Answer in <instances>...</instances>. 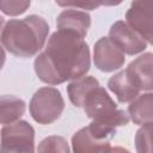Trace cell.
Wrapping results in <instances>:
<instances>
[{
	"mask_svg": "<svg viewBox=\"0 0 153 153\" xmlns=\"http://www.w3.org/2000/svg\"><path fill=\"white\" fill-rule=\"evenodd\" d=\"M98 86H99V82L93 76H87L86 75V76H82L80 79H76L67 86V92H68L69 100L75 106L80 108V106H82L86 96L93 88H96Z\"/></svg>",
	"mask_w": 153,
	"mask_h": 153,
	"instance_id": "5bb4252c",
	"label": "cell"
},
{
	"mask_svg": "<svg viewBox=\"0 0 153 153\" xmlns=\"http://www.w3.org/2000/svg\"><path fill=\"white\" fill-rule=\"evenodd\" d=\"M93 61L98 69L112 72L123 66L124 53L109 37H102L94 44Z\"/></svg>",
	"mask_w": 153,
	"mask_h": 153,
	"instance_id": "52a82bcc",
	"label": "cell"
},
{
	"mask_svg": "<svg viewBox=\"0 0 153 153\" xmlns=\"http://www.w3.org/2000/svg\"><path fill=\"white\" fill-rule=\"evenodd\" d=\"M127 24L153 44V1H134L126 13Z\"/></svg>",
	"mask_w": 153,
	"mask_h": 153,
	"instance_id": "5b68a950",
	"label": "cell"
},
{
	"mask_svg": "<svg viewBox=\"0 0 153 153\" xmlns=\"http://www.w3.org/2000/svg\"><path fill=\"white\" fill-rule=\"evenodd\" d=\"M109 38L126 54L135 55L146 49V41L134 31L126 22L114 23L109 31Z\"/></svg>",
	"mask_w": 153,
	"mask_h": 153,
	"instance_id": "8992f818",
	"label": "cell"
},
{
	"mask_svg": "<svg viewBox=\"0 0 153 153\" xmlns=\"http://www.w3.org/2000/svg\"><path fill=\"white\" fill-rule=\"evenodd\" d=\"M25 111L24 100L14 96H1L0 103V121L2 124L8 126L18 122Z\"/></svg>",
	"mask_w": 153,
	"mask_h": 153,
	"instance_id": "4fadbf2b",
	"label": "cell"
},
{
	"mask_svg": "<svg viewBox=\"0 0 153 153\" xmlns=\"http://www.w3.org/2000/svg\"><path fill=\"white\" fill-rule=\"evenodd\" d=\"M73 153H105L110 147L109 140L97 136L87 127L78 130L72 137Z\"/></svg>",
	"mask_w": 153,
	"mask_h": 153,
	"instance_id": "30bf717a",
	"label": "cell"
},
{
	"mask_svg": "<svg viewBox=\"0 0 153 153\" xmlns=\"http://www.w3.org/2000/svg\"><path fill=\"white\" fill-rule=\"evenodd\" d=\"M91 24V18L86 12L68 8L62 11L56 19L57 30L75 33L80 37H85Z\"/></svg>",
	"mask_w": 153,
	"mask_h": 153,
	"instance_id": "9c48e42d",
	"label": "cell"
},
{
	"mask_svg": "<svg viewBox=\"0 0 153 153\" xmlns=\"http://www.w3.org/2000/svg\"><path fill=\"white\" fill-rule=\"evenodd\" d=\"M35 131L25 121L1 129V153H35Z\"/></svg>",
	"mask_w": 153,
	"mask_h": 153,
	"instance_id": "277c9868",
	"label": "cell"
},
{
	"mask_svg": "<svg viewBox=\"0 0 153 153\" xmlns=\"http://www.w3.org/2000/svg\"><path fill=\"white\" fill-rule=\"evenodd\" d=\"M128 114L135 124L153 122V93H143L130 102Z\"/></svg>",
	"mask_w": 153,
	"mask_h": 153,
	"instance_id": "8fae6325",
	"label": "cell"
},
{
	"mask_svg": "<svg viewBox=\"0 0 153 153\" xmlns=\"http://www.w3.org/2000/svg\"><path fill=\"white\" fill-rule=\"evenodd\" d=\"M105 153H130L128 149H126V148H123V147H109L106 151H105Z\"/></svg>",
	"mask_w": 153,
	"mask_h": 153,
	"instance_id": "d6986e66",
	"label": "cell"
},
{
	"mask_svg": "<svg viewBox=\"0 0 153 153\" xmlns=\"http://www.w3.org/2000/svg\"><path fill=\"white\" fill-rule=\"evenodd\" d=\"M30 6V1H1L0 8L5 14L18 16L24 13Z\"/></svg>",
	"mask_w": 153,
	"mask_h": 153,
	"instance_id": "e0dca14e",
	"label": "cell"
},
{
	"mask_svg": "<svg viewBox=\"0 0 153 153\" xmlns=\"http://www.w3.org/2000/svg\"><path fill=\"white\" fill-rule=\"evenodd\" d=\"M126 72L134 84L141 91L153 90V54L146 53L129 63Z\"/></svg>",
	"mask_w": 153,
	"mask_h": 153,
	"instance_id": "ba28073f",
	"label": "cell"
},
{
	"mask_svg": "<svg viewBox=\"0 0 153 153\" xmlns=\"http://www.w3.org/2000/svg\"><path fill=\"white\" fill-rule=\"evenodd\" d=\"M65 108L63 98L55 87H42L32 96L29 109L32 118L41 124H49L56 121Z\"/></svg>",
	"mask_w": 153,
	"mask_h": 153,
	"instance_id": "3957f363",
	"label": "cell"
},
{
	"mask_svg": "<svg viewBox=\"0 0 153 153\" xmlns=\"http://www.w3.org/2000/svg\"><path fill=\"white\" fill-rule=\"evenodd\" d=\"M37 153H69V147L65 137L53 135L39 142Z\"/></svg>",
	"mask_w": 153,
	"mask_h": 153,
	"instance_id": "2e32d148",
	"label": "cell"
},
{
	"mask_svg": "<svg viewBox=\"0 0 153 153\" xmlns=\"http://www.w3.org/2000/svg\"><path fill=\"white\" fill-rule=\"evenodd\" d=\"M90 69V50L82 37L57 30L35 60V72L45 84L57 85L82 78Z\"/></svg>",
	"mask_w": 153,
	"mask_h": 153,
	"instance_id": "6da1fadb",
	"label": "cell"
},
{
	"mask_svg": "<svg viewBox=\"0 0 153 153\" xmlns=\"http://www.w3.org/2000/svg\"><path fill=\"white\" fill-rule=\"evenodd\" d=\"M49 25L44 18L31 14L24 19H11L1 30V44L11 54L30 57L44 45Z\"/></svg>",
	"mask_w": 153,
	"mask_h": 153,
	"instance_id": "7a4b0ae2",
	"label": "cell"
},
{
	"mask_svg": "<svg viewBox=\"0 0 153 153\" xmlns=\"http://www.w3.org/2000/svg\"><path fill=\"white\" fill-rule=\"evenodd\" d=\"M137 153H153V122L143 124L135 134Z\"/></svg>",
	"mask_w": 153,
	"mask_h": 153,
	"instance_id": "9a60e30c",
	"label": "cell"
},
{
	"mask_svg": "<svg viewBox=\"0 0 153 153\" xmlns=\"http://www.w3.org/2000/svg\"><path fill=\"white\" fill-rule=\"evenodd\" d=\"M108 86L116 94L117 99L121 103H128L134 100L140 92L129 79L126 69L112 75L108 81Z\"/></svg>",
	"mask_w": 153,
	"mask_h": 153,
	"instance_id": "7c38bea8",
	"label": "cell"
},
{
	"mask_svg": "<svg viewBox=\"0 0 153 153\" xmlns=\"http://www.w3.org/2000/svg\"><path fill=\"white\" fill-rule=\"evenodd\" d=\"M60 6H75V7H82L84 10H93L94 7H98L99 5H102L103 2H91V1H86V2H80V1H67V2H56Z\"/></svg>",
	"mask_w": 153,
	"mask_h": 153,
	"instance_id": "ac0fdd59",
	"label": "cell"
}]
</instances>
